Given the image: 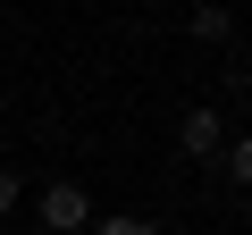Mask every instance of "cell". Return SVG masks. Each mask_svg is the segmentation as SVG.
I'll return each mask as SVG.
<instances>
[{
  "instance_id": "1",
  "label": "cell",
  "mask_w": 252,
  "mask_h": 235,
  "mask_svg": "<svg viewBox=\"0 0 252 235\" xmlns=\"http://www.w3.org/2000/svg\"><path fill=\"white\" fill-rule=\"evenodd\" d=\"M34 227H42V235H84V227H93V193H84L76 176H51V185L34 193Z\"/></svg>"
},
{
  "instance_id": "2",
  "label": "cell",
  "mask_w": 252,
  "mask_h": 235,
  "mask_svg": "<svg viewBox=\"0 0 252 235\" xmlns=\"http://www.w3.org/2000/svg\"><path fill=\"white\" fill-rule=\"evenodd\" d=\"M219 143H227V118H219V109H185V118H177V151H185V160H210Z\"/></svg>"
},
{
  "instance_id": "3",
  "label": "cell",
  "mask_w": 252,
  "mask_h": 235,
  "mask_svg": "<svg viewBox=\"0 0 252 235\" xmlns=\"http://www.w3.org/2000/svg\"><path fill=\"white\" fill-rule=\"evenodd\" d=\"M185 26H193V42H227V34H235V9H227V0H193Z\"/></svg>"
},
{
  "instance_id": "4",
  "label": "cell",
  "mask_w": 252,
  "mask_h": 235,
  "mask_svg": "<svg viewBox=\"0 0 252 235\" xmlns=\"http://www.w3.org/2000/svg\"><path fill=\"white\" fill-rule=\"evenodd\" d=\"M84 235H160L152 218H135V210H93V227Z\"/></svg>"
},
{
  "instance_id": "5",
  "label": "cell",
  "mask_w": 252,
  "mask_h": 235,
  "mask_svg": "<svg viewBox=\"0 0 252 235\" xmlns=\"http://www.w3.org/2000/svg\"><path fill=\"white\" fill-rule=\"evenodd\" d=\"M219 168H227V185H252V143L227 135V143H219Z\"/></svg>"
},
{
  "instance_id": "6",
  "label": "cell",
  "mask_w": 252,
  "mask_h": 235,
  "mask_svg": "<svg viewBox=\"0 0 252 235\" xmlns=\"http://www.w3.org/2000/svg\"><path fill=\"white\" fill-rule=\"evenodd\" d=\"M17 202H26V185H17V168H0V218H9Z\"/></svg>"
},
{
  "instance_id": "7",
  "label": "cell",
  "mask_w": 252,
  "mask_h": 235,
  "mask_svg": "<svg viewBox=\"0 0 252 235\" xmlns=\"http://www.w3.org/2000/svg\"><path fill=\"white\" fill-rule=\"evenodd\" d=\"M135 9H168V0H135Z\"/></svg>"
},
{
  "instance_id": "8",
  "label": "cell",
  "mask_w": 252,
  "mask_h": 235,
  "mask_svg": "<svg viewBox=\"0 0 252 235\" xmlns=\"http://www.w3.org/2000/svg\"><path fill=\"white\" fill-rule=\"evenodd\" d=\"M26 235H42V227H26Z\"/></svg>"
}]
</instances>
